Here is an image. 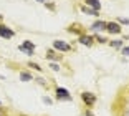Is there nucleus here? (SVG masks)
I'll list each match as a JSON object with an SVG mask.
<instances>
[{"label": "nucleus", "mask_w": 129, "mask_h": 116, "mask_svg": "<svg viewBox=\"0 0 129 116\" xmlns=\"http://www.w3.org/2000/svg\"><path fill=\"white\" fill-rule=\"evenodd\" d=\"M81 100H83V103H84V106H86V108H93L98 98H96V95H94V93H89V91H83V93H81Z\"/></svg>", "instance_id": "obj_1"}, {"label": "nucleus", "mask_w": 129, "mask_h": 116, "mask_svg": "<svg viewBox=\"0 0 129 116\" xmlns=\"http://www.w3.org/2000/svg\"><path fill=\"white\" fill-rule=\"evenodd\" d=\"M55 93H56V100H60V101H71L73 100V96L70 95V91L66 88H60L58 86L55 90Z\"/></svg>", "instance_id": "obj_2"}, {"label": "nucleus", "mask_w": 129, "mask_h": 116, "mask_svg": "<svg viewBox=\"0 0 129 116\" xmlns=\"http://www.w3.org/2000/svg\"><path fill=\"white\" fill-rule=\"evenodd\" d=\"M18 50H20V52H23L25 55H33L35 43H33V41H30V40H25V41L22 43V45L18 47Z\"/></svg>", "instance_id": "obj_3"}, {"label": "nucleus", "mask_w": 129, "mask_h": 116, "mask_svg": "<svg viewBox=\"0 0 129 116\" xmlns=\"http://www.w3.org/2000/svg\"><path fill=\"white\" fill-rule=\"evenodd\" d=\"M108 27V22H104V20H96L94 23H91V27H89V30L94 32V33H98V32H104Z\"/></svg>", "instance_id": "obj_4"}, {"label": "nucleus", "mask_w": 129, "mask_h": 116, "mask_svg": "<svg viewBox=\"0 0 129 116\" xmlns=\"http://www.w3.org/2000/svg\"><path fill=\"white\" fill-rule=\"evenodd\" d=\"M106 32L111 35H119L122 32L121 25H119L118 22H108V27H106Z\"/></svg>", "instance_id": "obj_5"}, {"label": "nucleus", "mask_w": 129, "mask_h": 116, "mask_svg": "<svg viewBox=\"0 0 129 116\" xmlns=\"http://www.w3.org/2000/svg\"><path fill=\"white\" fill-rule=\"evenodd\" d=\"M0 37H2V38H7V40H10V38L15 37V32L10 30L8 27H5V25H2V23H0Z\"/></svg>", "instance_id": "obj_6"}, {"label": "nucleus", "mask_w": 129, "mask_h": 116, "mask_svg": "<svg viewBox=\"0 0 129 116\" xmlns=\"http://www.w3.org/2000/svg\"><path fill=\"white\" fill-rule=\"evenodd\" d=\"M53 48L55 50H60V52H70L71 47H70L66 41H63V40H55L53 41Z\"/></svg>", "instance_id": "obj_7"}, {"label": "nucleus", "mask_w": 129, "mask_h": 116, "mask_svg": "<svg viewBox=\"0 0 129 116\" xmlns=\"http://www.w3.org/2000/svg\"><path fill=\"white\" fill-rule=\"evenodd\" d=\"M78 41H80L81 45L84 47H93V43H94V37H91V35H81V37H78Z\"/></svg>", "instance_id": "obj_8"}, {"label": "nucleus", "mask_w": 129, "mask_h": 116, "mask_svg": "<svg viewBox=\"0 0 129 116\" xmlns=\"http://www.w3.org/2000/svg\"><path fill=\"white\" fill-rule=\"evenodd\" d=\"M68 32H70V33H78V37L84 35V28L80 25V23H73V25H70L68 27Z\"/></svg>", "instance_id": "obj_9"}, {"label": "nucleus", "mask_w": 129, "mask_h": 116, "mask_svg": "<svg viewBox=\"0 0 129 116\" xmlns=\"http://www.w3.org/2000/svg\"><path fill=\"white\" fill-rule=\"evenodd\" d=\"M46 60L48 61H58V60H61V55H58L56 52H55V50H46Z\"/></svg>", "instance_id": "obj_10"}, {"label": "nucleus", "mask_w": 129, "mask_h": 116, "mask_svg": "<svg viewBox=\"0 0 129 116\" xmlns=\"http://www.w3.org/2000/svg\"><path fill=\"white\" fill-rule=\"evenodd\" d=\"M84 4H86V7L93 8V10H101V2L99 0H84Z\"/></svg>", "instance_id": "obj_11"}, {"label": "nucleus", "mask_w": 129, "mask_h": 116, "mask_svg": "<svg viewBox=\"0 0 129 116\" xmlns=\"http://www.w3.org/2000/svg\"><path fill=\"white\" fill-rule=\"evenodd\" d=\"M108 43H109V47L114 48V50H121L122 48V40H109Z\"/></svg>", "instance_id": "obj_12"}, {"label": "nucleus", "mask_w": 129, "mask_h": 116, "mask_svg": "<svg viewBox=\"0 0 129 116\" xmlns=\"http://www.w3.org/2000/svg\"><path fill=\"white\" fill-rule=\"evenodd\" d=\"M20 80H22V81H31L33 76H31L30 71H22V73H20Z\"/></svg>", "instance_id": "obj_13"}, {"label": "nucleus", "mask_w": 129, "mask_h": 116, "mask_svg": "<svg viewBox=\"0 0 129 116\" xmlns=\"http://www.w3.org/2000/svg\"><path fill=\"white\" fill-rule=\"evenodd\" d=\"M81 12H84V13H88V15H93V17L99 15L98 10H93V8H89V7H81Z\"/></svg>", "instance_id": "obj_14"}, {"label": "nucleus", "mask_w": 129, "mask_h": 116, "mask_svg": "<svg viewBox=\"0 0 129 116\" xmlns=\"http://www.w3.org/2000/svg\"><path fill=\"white\" fill-rule=\"evenodd\" d=\"M94 38L98 40V43H101V45H104V43H108V41H109L106 37H101V35H94Z\"/></svg>", "instance_id": "obj_15"}, {"label": "nucleus", "mask_w": 129, "mask_h": 116, "mask_svg": "<svg viewBox=\"0 0 129 116\" xmlns=\"http://www.w3.org/2000/svg\"><path fill=\"white\" fill-rule=\"evenodd\" d=\"M28 66H30V68H35L37 71H42V66H40L38 63H33V61H28Z\"/></svg>", "instance_id": "obj_16"}, {"label": "nucleus", "mask_w": 129, "mask_h": 116, "mask_svg": "<svg viewBox=\"0 0 129 116\" xmlns=\"http://www.w3.org/2000/svg\"><path fill=\"white\" fill-rule=\"evenodd\" d=\"M42 101L45 103V105H53V100H51V98H48V96H43Z\"/></svg>", "instance_id": "obj_17"}, {"label": "nucleus", "mask_w": 129, "mask_h": 116, "mask_svg": "<svg viewBox=\"0 0 129 116\" xmlns=\"http://www.w3.org/2000/svg\"><path fill=\"white\" fill-rule=\"evenodd\" d=\"M118 23H122V25H129V18H122V17H118Z\"/></svg>", "instance_id": "obj_18"}, {"label": "nucleus", "mask_w": 129, "mask_h": 116, "mask_svg": "<svg viewBox=\"0 0 129 116\" xmlns=\"http://www.w3.org/2000/svg\"><path fill=\"white\" fill-rule=\"evenodd\" d=\"M37 83L40 86H46V80L45 78H37Z\"/></svg>", "instance_id": "obj_19"}, {"label": "nucleus", "mask_w": 129, "mask_h": 116, "mask_svg": "<svg viewBox=\"0 0 129 116\" xmlns=\"http://www.w3.org/2000/svg\"><path fill=\"white\" fill-rule=\"evenodd\" d=\"M121 52H122V55H124V56H129V47H122Z\"/></svg>", "instance_id": "obj_20"}, {"label": "nucleus", "mask_w": 129, "mask_h": 116, "mask_svg": "<svg viewBox=\"0 0 129 116\" xmlns=\"http://www.w3.org/2000/svg\"><path fill=\"white\" fill-rule=\"evenodd\" d=\"M50 68H51L53 71H60V66H58L56 63H50Z\"/></svg>", "instance_id": "obj_21"}, {"label": "nucleus", "mask_w": 129, "mask_h": 116, "mask_svg": "<svg viewBox=\"0 0 129 116\" xmlns=\"http://www.w3.org/2000/svg\"><path fill=\"white\" fill-rule=\"evenodd\" d=\"M121 116H129V108H124V109H122Z\"/></svg>", "instance_id": "obj_22"}, {"label": "nucleus", "mask_w": 129, "mask_h": 116, "mask_svg": "<svg viewBox=\"0 0 129 116\" xmlns=\"http://www.w3.org/2000/svg\"><path fill=\"white\" fill-rule=\"evenodd\" d=\"M84 116H94V114L91 113V109H86V111H84Z\"/></svg>", "instance_id": "obj_23"}, {"label": "nucleus", "mask_w": 129, "mask_h": 116, "mask_svg": "<svg viewBox=\"0 0 129 116\" xmlns=\"http://www.w3.org/2000/svg\"><path fill=\"white\" fill-rule=\"evenodd\" d=\"M45 5H46V8H51V10H55V5H53V4H48V2H46Z\"/></svg>", "instance_id": "obj_24"}, {"label": "nucleus", "mask_w": 129, "mask_h": 116, "mask_svg": "<svg viewBox=\"0 0 129 116\" xmlns=\"http://www.w3.org/2000/svg\"><path fill=\"white\" fill-rule=\"evenodd\" d=\"M0 116H7V113H5L4 108H0Z\"/></svg>", "instance_id": "obj_25"}, {"label": "nucleus", "mask_w": 129, "mask_h": 116, "mask_svg": "<svg viewBox=\"0 0 129 116\" xmlns=\"http://www.w3.org/2000/svg\"><path fill=\"white\" fill-rule=\"evenodd\" d=\"M37 2H42V4H46V0H37Z\"/></svg>", "instance_id": "obj_26"}, {"label": "nucleus", "mask_w": 129, "mask_h": 116, "mask_svg": "<svg viewBox=\"0 0 129 116\" xmlns=\"http://www.w3.org/2000/svg\"><path fill=\"white\" fill-rule=\"evenodd\" d=\"M2 20H4V15H0V22H2Z\"/></svg>", "instance_id": "obj_27"}, {"label": "nucleus", "mask_w": 129, "mask_h": 116, "mask_svg": "<svg viewBox=\"0 0 129 116\" xmlns=\"http://www.w3.org/2000/svg\"><path fill=\"white\" fill-rule=\"evenodd\" d=\"M0 106H2V101H0Z\"/></svg>", "instance_id": "obj_28"}]
</instances>
